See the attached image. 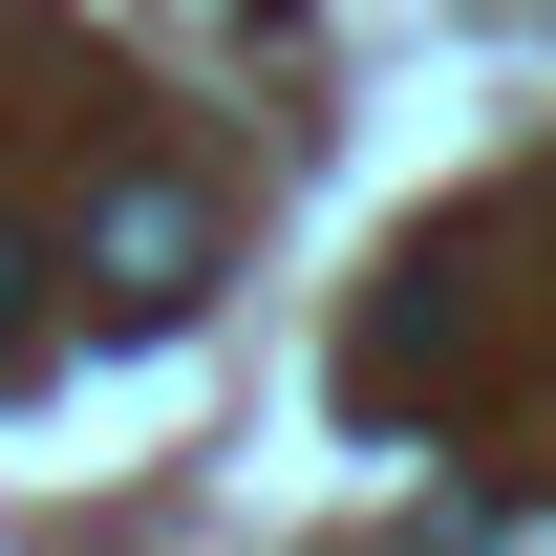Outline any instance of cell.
<instances>
[{
    "mask_svg": "<svg viewBox=\"0 0 556 556\" xmlns=\"http://www.w3.org/2000/svg\"><path fill=\"white\" fill-rule=\"evenodd\" d=\"M65 257L108 278V321H193V300H214V193H193V172H108Z\"/></svg>",
    "mask_w": 556,
    "mask_h": 556,
    "instance_id": "6da1fadb",
    "label": "cell"
},
{
    "mask_svg": "<svg viewBox=\"0 0 556 556\" xmlns=\"http://www.w3.org/2000/svg\"><path fill=\"white\" fill-rule=\"evenodd\" d=\"M22 364H43V236L0 214V386H22Z\"/></svg>",
    "mask_w": 556,
    "mask_h": 556,
    "instance_id": "7a4b0ae2",
    "label": "cell"
}]
</instances>
